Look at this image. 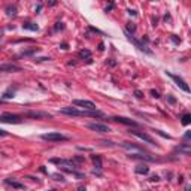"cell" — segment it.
Here are the masks:
<instances>
[{
  "mask_svg": "<svg viewBox=\"0 0 191 191\" xmlns=\"http://www.w3.org/2000/svg\"><path fill=\"white\" fill-rule=\"evenodd\" d=\"M60 112L61 114H64V115H73V117H99V118H102V117H105V114L103 112H100V110H87V109H84V110H78V109H75V108H63V109H60Z\"/></svg>",
  "mask_w": 191,
  "mask_h": 191,
  "instance_id": "1",
  "label": "cell"
},
{
  "mask_svg": "<svg viewBox=\"0 0 191 191\" xmlns=\"http://www.w3.org/2000/svg\"><path fill=\"white\" fill-rule=\"evenodd\" d=\"M0 122H6V124H21L23 120L20 115H12V114H2L0 115Z\"/></svg>",
  "mask_w": 191,
  "mask_h": 191,
  "instance_id": "2",
  "label": "cell"
},
{
  "mask_svg": "<svg viewBox=\"0 0 191 191\" xmlns=\"http://www.w3.org/2000/svg\"><path fill=\"white\" fill-rule=\"evenodd\" d=\"M166 75H167L169 78H172V79H173V82L176 84L181 90H184L185 93H190V87H188V84L184 81L182 78H179L178 75H173V73H170V72H166Z\"/></svg>",
  "mask_w": 191,
  "mask_h": 191,
  "instance_id": "3",
  "label": "cell"
},
{
  "mask_svg": "<svg viewBox=\"0 0 191 191\" xmlns=\"http://www.w3.org/2000/svg\"><path fill=\"white\" fill-rule=\"evenodd\" d=\"M88 129L93 132H97V133H110V127L106 124H100V122H91L88 124Z\"/></svg>",
  "mask_w": 191,
  "mask_h": 191,
  "instance_id": "4",
  "label": "cell"
},
{
  "mask_svg": "<svg viewBox=\"0 0 191 191\" xmlns=\"http://www.w3.org/2000/svg\"><path fill=\"white\" fill-rule=\"evenodd\" d=\"M42 139L43 140H48V142H61V140H67V137L61 133H45L42 134Z\"/></svg>",
  "mask_w": 191,
  "mask_h": 191,
  "instance_id": "5",
  "label": "cell"
},
{
  "mask_svg": "<svg viewBox=\"0 0 191 191\" xmlns=\"http://www.w3.org/2000/svg\"><path fill=\"white\" fill-rule=\"evenodd\" d=\"M73 105L79 106V108H84L87 110H95V109H97L91 100H73Z\"/></svg>",
  "mask_w": 191,
  "mask_h": 191,
  "instance_id": "6",
  "label": "cell"
},
{
  "mask_svg": "<svg viewBox=\"0 0 191 191\" xmlns=\"http://www.w3.org/2000/svg\"><path fill=\"white\" fill-rule=\"evenodd\" d=\"M130 133L134 134L136 137L142 139L143 142H148V143H151V145H155V140H154L149 134H146V133H142V132H137V130H130Z\"/></svg>",
  "mask_w": 191,
  "mask_h": 191,
  "instance_id": "7",
  "label": "cell"
},
{
  "mask_svg": "<svg viewBox=\"0 0 191 191\" xmlns=\"http://www.w3.org/2000/svg\"><path fill=\"white\" fill-rule=\"evenodd\" d=\"M0 72H6V73L21 72V67L17 66V64H12V63H8V64H0Z\"/></svg>",
  "mask_w": 191,
  "mask_h": 191,
  "instance_id": "8",
  "label": "cell"
},
{
  "mask_svg": "<svg viewBox=\"0 0 191 191\" xmlns=\"http://www.w3.org/2000/svg\"><path fill=\"white\" fill-rule=\"evenodd\" d=\"M114 121L120 122V124H125V125H132V127H137V122L130 120V118H125V117H114Z\"/></svg>",
  "mask_w": 191,
  "mask_h": 191,
  "instance_id": "9",
  "label": "cell"
},
{
  "mask_svg": "<svg viewBox=\"0 0 191 191\" xmlns=\"http://www.w3.org/2000/svg\"><path fill=\"white\" fill-rule=\"evenodd\" d=\"M25 117L39 120V118H51L52 115H51V114H48V112H27V114H25Z\"/></svg>",
  "mask_w": 191,
  "mask_h": 191,
  "instance_id": "10",
  "label": "cell"
},
{
  "mask_svg": "<svg viewBox=\"0 0 191 191\" xmlns=\"http://www.w3.org/2000/svg\"><path fill=\"white\" fill-rule=\"evenodd\" d=\"M120 145H121L122 148H125V149H133V151H137V152H143V149H142L140 146L133 145V143H130V142H122V143H120Z\"/></svg>",
  "mask_w": 191,
  "mask_h": 191,
  "instance_id": "11",
  "label": "cell"
},
{
  "mask_svg": "<svg viewBox=\"0 0 191 191\" xmlns=\"http://www.w3.org/2000/svg\"><path fill=\"white\" fill-rule=\"evenodd\" d=\"M51 163H55L58 166H72V167H75L73 161H70V160H57V158H54V160H51Z\"/></svg>",
  "mask_w": 191,
  "mask_h": 191,
  "instance_id": "12",
  "label": "cell"
},
{
  "mask_svg": "<svg viewBox=\"0 0 191 191\" xmlns=\"http://www.w3.org/2000/svg\"><path fill=\"white\" fill-rule=\"evenodd\" d=\"M8 185H11V187H13V188H18V190H24L25 187H24V184H20V182H17V181H13V179H6L5 181Z\"/></svg>",
  "mask_w": 191,
  "mask_h": 191,
  "instance_id": "13",
  "label": "cell"
},
{
  "mask_svg": "<svg viewBox=\"0 0 191 191\" xmlns=\"http://www.w3.org/2000/svg\"><path fill=\"white\" fill-rule=\"evenodd\" d=\"M148 172H149V167L145 166V164H140V166L136 167V173H137V175H146Z\"/></svg>",
  "mask_w": 191,
  "mask_h": 191,
  "instance_id": "14",
  "label": "cell"
},
{
  "mask_svg": "<svg viewBox=\"0 0 191 191\" xmlns=\"http://www.w3.org/2000/svg\"><path fill=\"white\" fill-rule=\"evenodd\" d=\"M130 158H142V160H148V161H154V157L151 155H143V154H132Z\"/></svg>",
  "mask_w": 191,
  "mask_h": 191,
  "instance_id": "15",
  "label": "cell"
},
{
  "mask_svg": "<svg viewBox=\"0 0 191 191\" xmlns=\"http://www.w3.org/2000/svg\"><path fill=\"white\" fill-rule=\"evenodd\" d=\"M23 28L31 30V31H37V30H39V27H37L36 24H33V23H24V24H23Z\"/></svg>",
  "mask_w": 191,
  "mask_h": 191,
  "instance_id": "16",
  "label": "cell"
},
{
  "mask_svg": "<svg viewBox=\"0 0 191 191\" xmlns=\"http://www.w3.org/2000/svg\"><path fill=\"white\" fill-rule=\"evenodd\" d=\"M79 57L90 61V60H91V52H90L88 50H82V51H79Z\"/></svg>",
  "mask_w": 191,
  "mask_h": 191,
  "instance_id": "17",
  "label": "cell"
},
{
  "mask_svg": "<svg viewBox=\"0 0 191 191\" xmlns=\"http://www.w3.org/2000/svg\"><path fill=\"white\" fill-rule=\"evenodd\" d=\"M6 13L9 15V17H15V15H17V8H15V6H8L6 8Z\"/></svg>",
  "mask_w": 191,
  "mask_h": 191,
  "instance_id": "18",
  "label": "cell"
},
{
  "mask_svg": "<svg viewBox=\"0 0 191 191\" xmlns=\"http://www.w3.org/2000/svg\"><path fill=\"white\" fill-rule=\"evenodd\" d=\"M178 151H179V152H184V154H190L191 149H190V145H188V143H185V146H179Z\"/></svg>",
  "mask_w": 191,
  "mask_h": 191,
  "instance_id": "19",
  "label": "cell"
},
{
  "mask_svg": "<svg viewBox=\"0 0 191 191\" xmlns=\"http://www.w3.org/2000/svg\"><path fill=\"white\" fill-rule=\"evenodd\" d=\"M190 122H191V115H190V114H185V115L182 117V124H184V125H188Z\"/></svg>",
  "mask_w": 191,
  "mask_h": 191,
  "instance_id": "20",
  "label": "cell"
},
{
  "mask_svg": "<svg viewBox=\"0 0 191 191\" xmlns=\"http://www.w3.org/2000/svg\"><path fill=\"white\" fill-rule=\"evenodd\" d=\"M93 161H94V164H95V167H97V169H102V160H100V158L99 157H93Z\"/></svg>",
  "mask_w": 191,
  "mask_h": 191,
  "instance_id": "21",
  "label": "cell"
},
{
  "mask_svg": "<svg viewBox=\"0 0 191 191\" xmlns=\"http://www.w3.org/2000/svg\"><path fill=\"white\" fill-rule=\"evenodd\" d=\"M134 95H136L137 99H142V97H143V93L139 91V90H136V91H134Z\"/></svg>",
  "mask_w": 191,
  "mask_h": 191,
  "instance_id": "22",
  "label": "cell"
},
{
  "mask_svg": "<svg viewBox=\"0 0 191 191\" xmlns=\"http://www.w3.org/2000/svg\"><path fill=\"white\" fill-rule=\"evenodd\" d=\"M151 94H152V97H155V99H158V97H160V93H158V91H155V90H151Z\"/></svg>",
  "mask_w": 191,
  "mask_h": 191,
  "instance_id": "23",
  "label": "cell"
},
{
  "mask_svg": "<svg viewBox=\"0 0 191 191\" xmlns=\"http://www.w3.org/2000/svg\"><path fill=\"white\" fill-rule=\"evenodd\" d=\"M0 136H8V132H5V130L0 129Z\"/></svg>",
  "mask_w": 191,
  "mask_h": 191,
  "instance_id": "24",
  "label": "cell"
},
{
  "mask_svg": "<svg viewBox=\"0 0 191 191\" xmlns=\"http://www.w3.org/2000/svg\"><path fill=\"white\" fill-rule=\"evenodd\" d=\"M151 181H152V182H154V181L157 182V181H160V178H158V176H152V178H151Z\"/></svg>",
  "mask_w": 191,
  "mask_h": 191,
  "instance_id": "25",
  "label": "cell"
},
{
  "mask_svg": "<svg viewBox=\"0 0 191 191\" xmlns=\"http://www.w3.org/2000/svg\"><path fill=\"white\" fill-rule=\"evenodd\" d=\"M2 35H3V33H2V30H0V39H2Z\"/></svg>",
  "mask_w": 191,
  "mask_h": 191,
  "instance_id": "26",
  "label": "cell"
}]
</instances>
